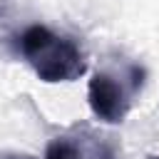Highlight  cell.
<instances>
[{
  "instance_id": "obj_1",
  "label": "cell",
  "mask_w": 159,
  "mask_h": 159,
  "mask_svg": "<svg viewBox=\"0 0 159 159\" xmlns=\"http://www.w3.org/2000/svg\"><path fill=\"white\" fill-rule=\"evenodd\" d=\"M20 55L42 82H72L87 72L82 47L45 25H30L20 35Z\"/></svg>"
},
{
  "instance_id": "obj_2",
  "label": "cell",
  "mask_w": 159,
  "mask_h": 159,
  "mask_svg": "<svg viewBox=\"0 0 159 159\" xmlns=\"http://www.w3.org/2000/svg\"><path fill=\"white\" fill-rule=\"evenodd\" d=\"M142 82H144V70L139 65L127 84L107 72L92 75V80L87 84V102H89L92 114L107 124L124 122V117L129 114V107H132V97L142 89Z\"/></svg>"
},
{
  "instance_id": "obj_3",
  "label": "cell",
  "mask_w": 159,
  "mask_h": 159,
  "mask_svg": "<svg viewBox=\"0 0 159 159\" xmlns=\"http://www.w3.org/2000/svg\"><path fill=\"white\" fill-rule=\"evenodd\" d=\"M45 159H117L112 147L104 142H92V144H80L72 137H55L47 149Z\"/></svg>"
},
{
  "instance_id": "obj_4",
  "label": "cell",
  "mask_w": 159,
  "mask_h": 159,
  "mask_svg": "<svg viewBox=\"0 0 159 159\" xmlns=\"http://www.w3.org/2000/svg\"><path fill=\"white\" fill-rule=\"evenodd\" d=\"M0 159H35L32 154H22V152H2Z\"/></svg>"
},
{
  "instance_id": "obj_5",
  "label": "cell",
  "mask_w": 159,
  "mask_h": 159,
  "mask_svg": "<svg viewBox=\"0 0 159 159\" xmlns=\"http://www.w3.org/2000/svg\"><path fill=\"white\" fill-rule=\"evenodd\" d=\"M147 159H159V157H157V154H152V157H147Z\"/></svg>"
}]
</instances>
